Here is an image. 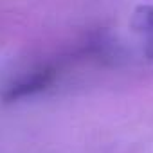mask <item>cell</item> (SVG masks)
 <instances>
[{
  "label": "cell",
  "mask_w": 153,
  "mask_h": 153,
  "mask_svg": "<svg viewBox=\"0 0 153 153\" xmlns=\"http://www.w3.org/2000/svg\"><path fill=\"white\" fill-rule=\"evenodd\" d=\"M59 76L58 63H40L25 72H22L18 78H15L2 92V99L6 103L20 101L25 97H33L43 90H47Z\"/></svg>",
  "instance_id": "1"
},
{
  "label": "cell",
  "mask_w": 153,
  "mask_h": 153,
  "mask_svg": "<svg viewBox=\"0 0 153 153\" xmlns=\"http://www.w3.org/2000/svg\"><path fill=\"white\" fill-rule=\"evenodd\" d=\"M131 27L142 43L144 56L153 63V6H139L131 15Z\"/></svg>",
  "instance_id": "2"
}]
</instances>
